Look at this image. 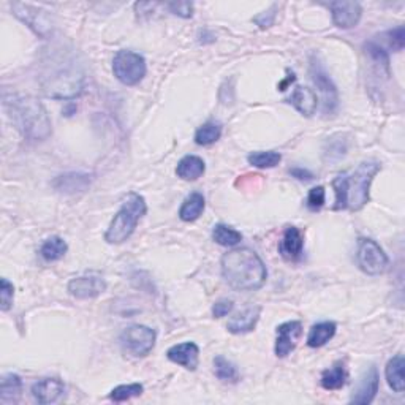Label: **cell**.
I'll return each mask as SVG.
<instances>
[{
    "mask_svg": "<svg viewBox=\"0 0 405 405\" xmlns=\"http://www.w3.org/2000/svg\"><path fill=\"white\" fill-rule=\"evenodd\" d=\"M222 275L234 290L255 291L265 285L268 271L254 250L233 249L222 256Z\"/></svg>",
    "mask_w": 405,
    "mask_h": 405,
    "instance_id": "obj_1",
    "label": "cell"
},
{
    "mask_svg": "<svg viewBox=\"0 0 405 405\" xmlns=\"http://www.w3.org/2000/svg\"><path fill=\"white\" fill-rule=\"evenodd\" d=\"M382 170L378 162H364L352 174H341L332 181V188L336 192L334 211H360L369 203V188L373 177Z\"/></svg>",
    "mask_w": 405,
    "mask_h": 405,
    "instance_id": "obj_2",
    "label": "cell"
},
{
    "mask_svg": "<svg viewBox=\"0 0 405 405\" xmlns=\"http://www.w3.org/2000/svg\"><path fill=\"white\" fill-rule=\"evenodd\" d=\"M5 106L24 136L35 141H43L51 136L53 128L48 111L37 99L29 95L5 97Z\"/></svg>",
    "mask_w": 405,
    "mask_h": 405,
    "instance_id": "obj_3",
    "label": "cell"
},
{
    "mask_svg": "<svg viewBox=\"0 0 405 405\" xmlns=\"http://www.w3.org/2000/svg\"><path fill=\"white\" fill-rule=\"evenodd\" d=\"M147 206L146 199L140 193H128L119 212L111 220L110 227L105 233V241L108 244H122L130 238L135 232L138 222L146 214Z\"/></svg>",
    "mask_w": 405,
    "mask_h": 405,
    "instance_id": "obj_4",
    "label": "cell"
},
{
    "mask_svg": "<svg viewBox=\"0 0 405 405\" xmlns=\"http://www.w3.org/2000/svg\"><path fill=\"white\" fill-rule=\"evenodd\" d=\"M84 76L73 64L62 62L51 70L42 81L43 92L51 99H75L83 92Z\"/></svg>",
    "mask_w": 405,
    "mask_h": 405,
    "instance_id": "obj_5",
    "label": "cell"
},
{
    "mask_svg": "<svg viewBox=\"0 0 405 405\" xmlns=\"http://www.w3.org/2000/svg\"><path fill=\"white\" fill-rule=\"evenodd\" d=\"M146 60L141 54L122 49L114 56L112 71L114 76L125 86H135L146 76Z\"/></svg>",
    "mask_w": 405,
    "mask_h": 405,
    "instance_id": "obj_6",
    "label": "cell"
},
{
    "mask_svg": "<svg viewBox=\"0 0 405 405\" xmlns=\"http://www.w3.org/2000/svg\"><path fill=\"white\" fill-rule=\"evenodd\" d=\"M358 266L369 275H380L388 269L389 260L376 241L363 238L358 244Z\"/></svg>",
    "mask_w": 405,
    "mask_h": 405,
    "instance_id": "obj_7",
    "label": "cell"
},
{
    "mask_svg": "<svg viewBox=\"0 0 405 405\" xmlns=\"http://www.w3.org/2000/svg\"><path fill=\"white\" fill-rule=\"evenodd\" d=\"M121 345L127 353L136 358L149 355L156 345V331L145 325H133L121 334Z\"/></svg>",
    "mask_w": 405,
    "mask_h": 405,
    "instance_id": "obj_8",
    "label": "cell"
},
{
    "mask_svg": "<svg viewBox=\"0 0 405 405\" xmlns=\"http://www.w3.org/2000/svg\"><path fill=\"white\" fill-rule=\"evenodd\" d=\"M12 10L14 16L21 19L25 25H29V27L32 29L35 34L40 35V37H48V35L53 32L51 16L43 8L34 7V5L30 3L14 2L12 3Z\"/></svg>",
    "mask_w": 405,
    "mask_h": 405,
    "instance_id": "obj_9",
    "label": "cell"
},
{
    "mask_svg": "<svg viewBox=\"0 0 405 405\" xmlns=\"http://www.w3.org/2000/svg\"><path fill=\"white\" fill-rule=\"evenodd\" d=\"M310 76L317 89L321 94L323 112L325 114H334L337 108H339V94H337L336 86L330 76H328L325 69L317 60H312L310 64Z\"/></svg>",
    "mask_w": 405,
    "mask_h": 405,
    "instance_id": "obj_10",
    "label": "cell"
},
{
    "mask_svg": "<svg viewBox=\"0 0 405 405\" xmlns=\"http://www.w3.org/2000/svg\"><path fill=\"white\" fill-rule=\"evenodd\" d=\"M302 336L301 321H286L278 326L275 331V355L279 358L289 356L298 345L299 337Z\"/></svg>",
    "mask_w": 405,
    "mask_h": 405,
    "instance_id": "obj_11",
    "label": "cell"
},
{
    "mask_svg": "<svg viewBox=\"0 0 405 405\" xmlns=\"http://www.w3.org/2000/svg\"><path fill=\"white\" fill-rule=\"evenodd\" d=\"M106 290V282L99 274L81 275L70 280L69 291L71 296L78 299H92L100 296Z\"/></svg>",
    "mask_w": 405,
    "mask_h": 405,
    "instance_id": "obj_12",
    "label": "cell"
},
{
    "mask_svg": "<svg viewBox=\"0 0 405 405\" xmlns=\"http://www.w3.org/2000/svg\"><path fill=\"white\" fill-rule=\"evenodd\" d=\"M332 13V23L341 29H353L360 23L363 8L358 2L350 0H339V2L330 3Z\"/></svg>",
    "mask_w": 405,
    "mask_h": 405,
    "instance_id": "obj_13",
    "label": "cell"
},
{
    "mask_svg": "<svg viewBox=\"0 0 405 405\" xmlns=\"http://www.w3.org/2000/svg\"><path fill=\"white\" fill-rule=\"evenodd\" d=\"M32 394L38 404H56L64 397L65 386L58 378H43L34 384Z\"/></svg>",
    "mask_w": 405,
    "mask_h": 405,
    "instance_id": "obj_14",
    "label": "cell"
},
{
    "mask_svg": "<svg viewBox=\"0 0 405 405\" xmlns=\"http://www.w3.org/2000/svg\"><path fill=\"white\" fill-rule=\"evenodd\" d=\"M168 360L179 364V366L186 367L187 371H195L198 367L199 361V348L193 342H184L171 347L167 352Z\"/></svg>",
    "mask_w": 405,
    "mask_h": 405,
    "instance_id": "obj_15",
    "label": "cell"
},
{
    "mask_svg": "<svg viewBox=\"0 0 405 405\" xmlns=\"http://www.w3.org/2000/svg\"><path fill=\"white\" fill-rule=\"evenodd\" d=\"M304 249V239L302 233L296 227H289L285 230L282 241L279 243V254L289 261L299 260Z\"/></svg>",
    "mask_w": 405,
    "mask_h": 405,
    "instance_id": "obj_16",
    "label": "cell"
},
{
    "mask_svg": "<svg viewBox=\"0 0 405 405\" xmlns=\"http://www.w3.org/2000/svg\"><path fill=\"white\" fill-rule=\"evenodd\" d=\"M377 393H378V371H377V367L372 366L363 376L360 384H358L356 393L353 394L352 402L367 405V404H371L373 399H376Z\"/></svg>",
    "mask_w": 405,
    "mask_h": 405,
    "instance_id": "obj_17",
    "label": "cell"
},
{
    "mask_svg": "<svg viewBox=\"0 0 405 405\" xmlns=\"http://www.w3.org/2000/svg\"><path fill=\"white\" fill-rule=\"evenodd\" d=\"M92 179L89 174L86 173H66L59 176L53 182L54 188L60 193L65 195H75L87 191V187L90 186Z\"/></svg>",
    "mask_w": 405,
    "mask_h": 405,
    "instance_id": "obj_18",
    "label": "cell"
},
{
    "mask_svg": "<svg viewBox=\"0 0 405 405\" xmlns=\"http://www.w3.org/2000/svg\"><path fill=\"white\" fill-rule=\"evenodd\" d=\"M289 103L293 105L301 114L309 117L312 114H315L317 106H319V100H317L315 92L309 89V87L296 86L293 92H291Z\"/></svg>",
    "mask_w": 405,
    "mask_h": 405,
    "instance_id": "obj_19",
    "label": "cell"
},
{
    "mask_svg": "<svg viewBox=\"0 0 405 405\" xmlns=\"http://www.w3.org/2000/svg\"><path fill=\"white\" fill-rule=\"evenodd\" d=\"M260 314L261 307H247V309L239 312L238 315H234L233 319L228 321L227 330L230 332H233V334H244V332L254 331V328L260 320Z\"/></svg>",
    "mask_w": 405,
    "mask_h": 405,
    "instance_id": "obj_20",
    "label": "cell"
},
{
    "mask_svg": "<svg viewBox=\"0 0 405 405\" xmlns=\"http://www.w3.org/2000/svg\"><path fill=\"white\" fill-rule=\"evenodd\" d=\"M204 171H206V165H204L203 158L197 156H186L181 158L176 168L177 176L184 181H197L198 177L203 176Z\"/></svg>",
    "mask_w": 405,
    "mask_h": 405,
    "instance_id": "obj_21",
    "label": "cell"
},
{
    "mask_svg": "<svg viewBox=\"0 0 405 405\" xmlns=\"http://www.w3.org/2000/svg\"><path fill=\"white\" fill-rule=\"evenodd\" d=\"M336 323L334 321H321L317 323L310 328L309 336H307V345L312 348L323 347L325 343L330 342L336 334Z\"/></svg>",
    "mask_w": 405,
    "mask_h": 405,
    "instance_id": "obj_22",
    "label": "cell"
},
{
    "mask_svg": "<svg viewBox=\"0 0 405 405\" xmlns=\"http://www.w3.org/2000/svg\"><path fill=\"white\" fill-rule=\"evenodd\" d=\"M404 369H405V360L402 355H396L393 360H389L386 364V376L388 384L393 388V391L402 393L405 388V377H404Z\"/></svg>",
    "mask_w": 405,
    "mask_h": 405,
    "instance_id": "obj_23",
    "label": "cell"
},
{
    "mask_svg": "<svg viewBox=\"0 0 405 405\" xmlns=\"http://www.w3.org/2000/svg\"><path fill=\"white\" fill-rule=\"evenodd\" d=\"M347 382V369L342 361H336L332 367L326 369L321 373V386L328 391H336L341 389Z\"/></svg>",
    "mask_w": 405,
    "mask_h": 405,
    "instance_id": "obj_24",
    "label": "cell"
},
{
    "mask_svg": "<svg viewBox=\"0 0 405 405\" xmlns=\"http://www.w3.org/2000/svg\"><path fill=\"white\" fill-rule=\"evenodd\" d=\"M204 204L206 203H204V197L201 193H191L184 199L182 206L179 209V217H181L184 222H193V220H197L199 215L203 214Z\"/></svg>",
    "mask_w": 405,
    "mask_h": 405,
    "instance_id": "obj_25",
    "label": "cell"
},
{
    "mask_svg": "<svg viewBox=\"0 0 405 405\" xmlns=\"http://www.w3.org/2000/svg\"><path fill=\"white\" fill-rule=\"evenodd\" d=\"M23 382L21 378L14 373H8L2 378L0 383V402L2 404H12L21 396Z\"/></svg>",
    "mask_w": 405,
    "mask_h": 405,
    "instance_id": "obj_26",
    "label": "cell"
},
{
    "mask_svg": "<svg viewBox=\"0 0 405 405\" xmlns=\"http://www.w3.org/2000/svg\"><path fill=\"white\" fill-rule=\"evenodd\" d=\"M66 250H69V245H66L65 241L59 238V236H53V238L45 241L40 254H42L45 261H58L64 258Z\"/></svg>",
    "mask_w": 405,
    "mask_h": 405,
    "instance_id": "obj_27",
    "label": "cell"
},
{
    "mask_svg": "<svg viewBox=\"0 0 405 405\" xmlns=\"http://www.w3.org/2000/svg\"><path fill=\"white\" fill-rule=\"evenodd\" d=\"M212 239L219 245H223V247H233V245H238L243 241V234L236 232L234 228L228 227V225L219 223L212 230Z\"/></svg>",
    "mask_w": 405,
    "mask_h": 405,
    "instance_id": "obj_28",
    "label": "cell"
},
{
    "mask_svg": "<svg viewBox=\"0 0 405 405\" xmlns=\"http://www.w3.org/2000/svg\"><path fill=\"white\" fill-rule=\"evenodd\" d=\"M220 136H222V125L217 122H206L195 133V143L199 146H209L219 141Z\"/></svg>",
    "mask_w": 405,
    "mask_h": 405,
    "instance_id": "obj_29",
    "label": "cell"
},
{
    "mask_svg": "<svg viewBox=\"0 0 405 405\" xmlns=\"http://www.w3.org/2000/svg\"><path fill=\"white\" fill-rule=\"evenodd\" d=\"M214 372H215V377H217L219 380H223V382L236 383L239 378L238 369H236L234 364L232 361H228L227 358H223V356L214 358Z\"/></svg>",
    "mask_w": 405,
    "mask_h": 405,
    "instance_id": "obj_30",
    "label": "cell"
},
{
    "mask_svg": "<svg viewBox=\"0 0 405 405\" xmlns=\"http://www.w3.org/2000/svg\"><path fill=\"white\" fill-rule=\"evenodd\" d=\"M247 160L252 167L265 170V168L278 167L282 160V156L275 151H258V152L250 154Z\"/></svg>",
    "mask_w": 405,
    "mask_h": 405,
    "instance_id": "obj_31",
    "label": "cell"
},
{
    "mask_svg": "<svg viewBox=\"0 0 405 405\" xmlns=\"http://www.w3.org/2000/svg\"><path fill=\"white\" fill-rule=\"evenodd\" d=\"M143 391H145V388H143V384H140V383L119 384V386H116L114 389H112L111 394H110V399L114 402H124L132 397L141 396Z\"/></svg>",
    "mask_w": 405,
    "mask_h": 405,
    "instance_id": "obj_32",
    "label": "cell"
},
{
    "mask_svg": "<svg viewBox=\"0 0 405 405\" xmlns=\"http://www.w3.org/2000/svg\"><path fill=\"white\" fill-rule=\"evenodd\" d=\"M366 53L371 56L373 62L384 70V75L389 76V56L384 48L376 42H369L366 43Z\"/></svg>",
    "mask_w": 405,
    "mask_h": 405,
    "instance_id": "obj_33",
    "label": "cell"
},
{
    "mask_svg": "<svg viewBox=\"0 0 405 405\" xmlns=\"http://www.w3.org/2000/svg\"><path fill=\"white\" fill-rule=\"evenodd\" d=\"M347 152V141L339 140V136H332L325 146V160L336 162L345 156Z\"/></svg>",
    "mask_w": 405,
    "mask_h": 405,
    "instance_id": "obj_34",
    "label": "cell"
},
{
    "mask_svg": "<svg viewBox=\"0 0 405 405\" xmlns=\"http://www.w3.org/2000/svg\"><path fill=\"white\" fill-rule=\"evenodd\" d=\"M14 298V286L8 279L0 280V309L2 312H8L12 309Z\"/></svg>",
    "mask_w": 405,
    "mask_h": 405,
    "instance_id": "obj_35",
    "label": "cell"
},
{
    "mask_svg": "<svg viewBox=\"0 0 405 405\" xmlns=\"http://www.w3.org/2000/svg\"><path fill=\"white\" fill-rule=\"evenodd\" d=\"M384 37H386L388 46L393 51H402L404 49V45H405V30H404L402 25H399V27L389 30V32L384 34Z\"/></svg>",
    "mask_w": 405,
    "mask_h": 405,
    "instance_id": "obj_36",
    "label": "cell"
},
{
    "mask_svg": "<svg viewBox=\"0 0 405 405\" xmlns=\"http://www.w3.org/2000/svg\"><path fill=\"white\" fill-rule=\"evenodd\" d=\"M325 198L326 193L325 188L321 186L310 188L309 195H307V208H309L310 211H319V209L323 208V204H325Z\"/></svg>",
    "mask_w": 405,
    "mask_h": 405,
    "instance_id": "obj_37",
    "label": "cell"
},
{
    "mask_svg": "<svg viewBox=\"0 0 405 405\" xmlns=\"http://www.w3.org/2000/svg\"><path fill=\"white\" fill-rule=\"evenodd\" d=\"M167 8L179 18H192L193 14V3L191 2H170L167 3Z\"/></svg>",
    "mask_w": 405,
    "mask_h": 405,
    "instance_id": "obj_38",
    "label": "cell"
},
{
    "mask_svg": "<svg viewBox=\"0 0 405 405\" xmlns=\"http://www.w3.org/2000/svg\"><path fill=\"white\" fill-rule=\"evenodd\" d=\"M232 310H233V301L220 299L215 302L212 307V315L215 319H222V317H227Z\"/></svg>",
    "mask_w": 405,
    "mask_h": 405,
    "instance_id": "obj_39",
    "label": "cell"
},
{
    "mask_svg": "<svg viewBox=\"0 0 405 405\" xmlns=\"http://www.w3.org/2000/svg\"><path fill=\"white\" fill-rule=\"evenodd\" d=\"M275 10H278V5H273V7H271V10H268V12L261 13L260 16H256L255 23L258 24L261 29H266V27H269V25H273L274 19H275Z\"/></svg>",
    "mask_w": 405,
    "mask_h": 405,
    "instance_id": "obj_40",
    "label": "cell"
},
{
    "mask_svg": "<svg viewBox=\"0 0 405 405\" xmlns=\"http://www.w3.org/2000/svg\"><path fill=\"white\" fill-rule=\"evenodd\" d=\"M290 174L293 177L299 179V181H310V179H314V174L309 170H304V168H293V170H290Z\"/></svg>",
    "mask_w": 405,
    "mask_h": 405,
    "instance_id": "obj_41",
    "label": "cell"
}]
</instances>
